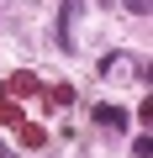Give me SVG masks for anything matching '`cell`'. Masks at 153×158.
Masks as SVG:
<instances>
[{"instance_id": "obj_1", "label": "cell", "mask_w": 153, "mask_h": 158, "mask_svg": "<svg viewBox=\"0 0 153 158\" xmlns=\"http://www.w3.org/2000/svg\"><path fill=\"white\" fill-rule=\"evenodd\" d=\"M79 16H85V0H63V11H58V48L63 53L79 48Z\"/></svg>"}, {"instance_id": "obj_2", "label": "cell", "mask_w": 153, "mask_h": 158, "mask_svg": "<svg viewBox=\"0 0 153 158\" xmlns=\"http://www.w3.org/2000/svg\"><path fill=\"white\" fill-rule=\"evenodd\" d=\"M37 90H42V85H37V74H27V69H16L6 85H0V95H6V100H32Z\"/></svg>"}, {"instance_id": "obj_3", "label": "cell", "mask_w": 153, "mask_h": 158, "mask_svg": "<svg viewBox=\"0 0 153 158\" xmlns=\"http://www.w3.org/2000/svg\"><path fill=\"white\" fill-rule=\"evenodd\" d=\"M90 116H95L100 127H116V132H121V127H132V121H127V111H116V106H95Z\"/></svg>"}, {"instance_id": "obj_4", "label": "cell", "mask_w": 153, "mask_h": 158, "mask_svg": "<svg viewBox=\"0 0 153 158\" xmlns=\"http://www.w3.org/2000/svg\"><path fill=\"white\" fill-rule=\"evenodd\" d=\"M11 132L21 137V148H42V142H48V132H42V127H32V121H16Z\"/></svg>"}, {"instance_id": "obj_5", "label": "cell", "mask_w": 153, "mask_h": 158, "mask_svg": "<svg viewBox=\"0 0 153 158\" xmlns=\"http://www.w3.org/2000/svg\"><path fill=\"white\" fill-rule=\"evenodd\" d=\"M121 6H127L132 16H148V0H121Z\"/></svg>"}]
</instances>
